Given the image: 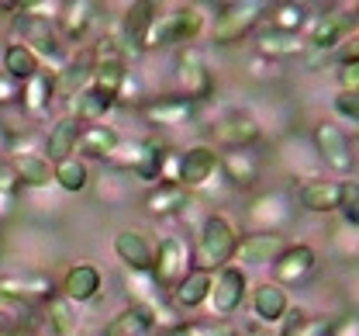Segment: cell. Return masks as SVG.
<instances>
[{"label": "cell", "mask_w": 359, "mask_h": 336, "mask_svg": "<svg viewBox=\"0 0 359 336\" xmlns=\"http://www.w3.org/2000/svg\"><path fill=\"white\" fill-rule=\"evenodd\" d=\"M152 326H156V309H149V305H128V309H121L104 326V336H145V333H152Z\"/></svg>", "instance_id": "24"}, {"label": "cell", "mask_w": 359, "mask_h": 336, "mask_svg": "<svg viewBox=\"0 0 359 336\" xmlns=\"http://www.w3.org/2000/svg\"><path fill=\"white\" fill-rule=\"evenodd\" d=\"M100 4L97 0H73V4H59V18H55V32H62V39L69 42H83L90 28L100 21Z\"/></svg>", "instance_id": "13"}, {"label": "cell", "mask_w": 359, "mask_h": 336, "mask_svg": "<svg viewBox=\"0 0 359 336\" xmlns=\"http://www.w3.org/2000/svg\"><path fill=\"white\" fill-rule=\"evenodd\" d=\"M90 73H93V63H90V59H76V63H62V66H55V73H52L55 94L59 97H76L83 87H90Z\"/></svg>", "instance_id": "33"}, {"label": "cell", "mask_w": 359, "mask_h": 336, "mask_svg": "<svg viewBox=\"0 0 359 336\" xmlns=\"http://www.w3.org/2000/svg\"><path fill=\"white\" fill-rule=\"evenodd\" d=\"M142 115H145V122H152V125L173 129V125H190V122L197 118V104L187 101V97L170 94V97H156V101L142 104Z\"/></svg>", "instance_id": "16"}, {"label": "cell", "mask_w": 359, "mask_h": 336, "mask_svg": "<svg viewBox=\"0 0 359 336\" xmlns=\"http://www.w3.org/2000/svg\"><path fill=\"white\" fill-rule=\"evenodd\" d=\"M252 312H256V323H283V316L290 312V298H287V291L280 288V285H273V281H263L259 288L252 291Z\"/></svg>", "instance_id": "22"}, {"label": "cell", "mask_w": 359, "mask_h": 336, "mask_svg": "<svg viewBox=\"0 0 359 336\" xmlns=\"http://www.w3.org/2000/svg\"><path fill=\"white\" fill-rule=\"evenodd\" d=\"M18 191H21V181H18V174H14L11 160H4V156H0V194H18Z\"/></svg>", "instance_id": "44"}, {"label": "cell", "mask_w": 359, "mask_h": 336, "mask_svg": "<svg viewBox=\"0 0 359 336\" xmlns=\"http://www.w3.org/2000/svg\"><path fill=\"white\" fill-rule=\"evenodd\" d=\"M332 336H359V319L349 312L346 319H339V323H332Z\"/></svg>", "instance_id": "45"}, {"label": "cell", "mask_w": 359, "mask_h": 336, "mask_svg": "<svg viewBox=\"0 0 359 336\" xmlns=\"http://www.w3.org/2000/svg\"><path fill=\"white\" fill-rule=\"evenodd\" d=\"M166 153H170V149L159 143V139H121L107 163H114L118 170H128L138 181H149V184H152V181L163 174Z\"/></svg>", "instance_id": "2"}, {"label": "cell", "mask_w": 359, "mask_h": 336, "mask_svg": "<svg viewBox=\"0 0 359 336\" xmlns=\"http://www.w3.org/2000/svg\"><path fill=\"white\" fill-rule=\"evenodd\" d=\"M11 167H14V174H18V181H21L25 188H45V184H52V167H48L45 156H35V153H14Z\"/></svg>", "instance_id": "34"}, {"label": "cell", "mask_w": 359, "mask_h": 336, "mask_svg": "<svg viewBox=\"0 0 359 336\" xmlns=\"http://www.w3.org/2000/svg\"><path fill=\"white\" fill-rule=\"evenodd\" d=\"M62 295L76 305V302H93L100 295V271L93 264H76L66 271L62 278Z\"/></svg>", "instance_id": "27"}, {"label": "cell", "mask_w": 359, "mask_h": 336, "mask_svg": "<svg viewBox=\"0 0 359 336\" xmlns=\"http://www.w3.org/2000/svg\"><path fill=\"white\" fill-rule=\"evenodd\" d=\"M52 101H55V84H52V73H48V70H39L32 80L21 84L18 108H21V115H25L28 122L42 118L45 111L52 108Z\"/></svg>", "instance_id": "18"}, {"label": "cell", "mask_w": 359, "mask_h": 336, "mask_svg": "<svg viewBox=\"0 0 359 336\" xmlns=\"http://www.w3.org/2000/svg\"><path fill=\"white\" fill-rule=\"evenodd\" d=\"M0 330H4V312H0Z\"/></svg>", "instance_id": "48"}, {"label": "cell", "mask_w": 359, "mask_h": 336, "mask_svg": "<svg viewBox=\"0 0 359 336\" xmlns=\"http://www.w3.org/2000/svg\"><path fill=\"white\" fill-rule=\"evenodd\" d=\"M204 28V18L197 7H183V11H170V14H159L149 28V39L145 49L156 46H187L190 39H197Z\"/></svg>", "instance_id": "4"}, {"label": "cell", "mask_w": 359, "mask_h": 336, "mask_svg": "<svg viewBox=\"0 0 359 336\" xmlns=\"http://www.w3.org/2000/svg\"><path fill=\"white\" fill-rule=\"evenodd\" d=\"M52 181L69 194H80L90 184V174H87V163L80 156H66L59 163H52Z\"/></svg>", "instance_id": "38"}, {"label": "cell", "mask_w": 359, "mask_h": 336, "mask_svg": "<svg viewBox=\"0 0 359 336\" xmlns=\"http://www.w3.org/2000/svg\"><path fill=\"white\" fill-rule=\"evenodd\" d=\"M308 49V39L301 35H290V32H276V28H263L259 39H256V52L276 63V59H290V56H301Z\"/></svg>", "instance_id": "25"}, {"label": "cell", "mask_w": 359, "mask_h": 336, "mask_svg": "<svg viewBox=\"0 0 359 336\" xmlns=\"http://www.w3.org/2000/svg\"><path fill=\"white\" fill-rule=\"evenodd\" d=\"M335 212H342V219H346L349 229L359 226V184L353 177L339 184V208H335Z\"/></svg>", "instance_id": "40"}, {"label": "cell", "mask_w": 359, "mask_h": 336, "mask_svg": "<svg viewBox=\"0 0 359 336\" xmlns=\"http://www.w3.org/2000/svg\"><path fill=\"white\" fill-rule=\"evenodd\" d=\"M18 205H14V194H0V226H7L14 219Z\"/></svg>", "instance_id": "46"}, {"label": "cell", "mask_w": 359, "mask_h": 336, "mask_svg": "<svg viewBox=\"0 0 359 336\" xmlns=\"http://www.w3.org/2000/svg\"><path fill=\"white\" fill-rule=\"evenodd\" d=\"M177 97H187V101H204V97L215 94V77H211V66L204 59L201 49H183L177 59Z\"/></svg>", "instance_id": "6"}, {"label": "cell", "mask_w": 359, "mask_h": 336, "mask_svg": "<svg viewBox=\"0 0 359 336\" xmlns=\"http://www.w3.org/2000/svg\"><path fill=\"white\" fill-rule=\"evenodd\" d=\"M163 336H197V333H194V326H190V323H177V326H170Z\"/></svg>", "instance_id": "47"}, {"label": "cell", "mask_w": 359, "mask_h": 336, "mask_svg": "<svg viewBox=\"0 0 359 336\" xmlns=\"http://www.w3.org/2000/svg\"><path fill=\"white\" fill-rule=\"evenodd\" d=\"M218 149L208 143H197L190 146L183 156H180V177L177 184L183 188V191H190V188H204L215 174H218Z\"/></svg>", "instance_id": "12"}, {"label": "cell", "mask_w": 359, "mask_h": 336, "mask_svg": "<svg viewBox=\"0 0 359 336\" xmlns=\"http://www.w3.org/2000/svg\"><path fill=\"white\" fill-rule=\"evenodd\" d=\"M80 129H83V125H80L73 115L59 118V122L48 129V136H45V156H48L52 163L73 156V149H76V143H80Z\"/></svg>", "instance_id": "29"}, {"label": "cell", "mask_w": 359, "mask_h": 336, "mask_svg": "<svg viewBox=\"0 0 359 336\" xmlns=\"http://www.w3.org/2000/svg\"><path fill=\"white\" fill-rule=\"evenodd\" d=\"M39 70H42V59H39L32 49H25L21 42H11V46L4 49V73L14 77L18 84L32 80Z\"/></svg>", "instance_id": "35"}, {"label": "cell", "mask_w": 359, "mask_h": 336, "mask_svg": "<svg viewBox=\"0 0 359 336\" xmlns=\"http://www.w3.org/2000/svg\"><path fill=\"white\" fill-rule=\"evenodd\" d=\"M235 246H238L235 226L224 215H208L201 222V233H197V243L190 250V260H194L197 271H222L235 257Z\"/></svg>", "instance_id": "1"}, {"label": "cell", "mask_w": 359, "mask_h": 336, "mask_svg": "<svg viewBox=\"0 0 359 336\" xmlns=\"http://www.w3.org/2000/svg\"><path fill=\"white\" fill-rule=\"evenodd\" d=\"M235 336H238V333H235Z\"/></svg>", "instance_id": "49"}, {"label": "cell", "mask_w": 359, "mask_h": 336, "mask_svg": "<svg viewBox=\"0 0 359 336\" xmlns=\"http://www.w3.org/2000/svg\"><path fill=\"white\" fill-rule=\"evenodd\" d=\"M18 94H21V84L0 70V108H11V104H18Z\"/></svg>", "instance_id": "43"}, {"label": "cell", "mask_w": 359, "mask_h": 336, "mask_svg": "<svg viewBox=\"0 0 359 336\" xmlns=\"http://www.w3.org/2000/svg\"><path fill=\"white\" fill-rule=\"evenodd\" d=\"M249 222L256 226V233H276L290 222V205L283 194H259L249 205Z\"/></svg>", "instance_id": "20"}, {"label": "cell", "mask_w": 359, "mask_h": 336, "mask_svg": "<svg viewBox=\"0 0 359 336\" xmlns=\"http://www.w3.org/2000/svg\"><path fill=\"white\" fill-rule=\"evenodd\" d=\"M45 319H48L55 336H76V330H80V312L66 295H48L45 298Z\"/></svg>", "instance_id": "32"}, {"label": "cell", "mask_w": 359, "mask_h": 336, "mask_svg": "<svg viewBox=\"0 0 359 336\" xmlns=\"http://www.w3.org/2000/svg\"><path fill=\"white\" fill-rule=\"evenodd\" d=\"M266 4L263 0H235V4H224L211 25V42L215 46H231L238 39H245L249 32H256V25L266 18Z\"/></svg>", "instance_id": "3"}, {"label": "cell", "mask_w": 359, "mask_h": 336, "mask_svg": "<svg viewBox=\"0 0 359 336\" xmlns=\"http://www.w3.org/2000/svg\"><path fill=\"white\" fill-rule=\"evenodd\" d=\"M314 267H318V253H314V246H308V243H294V246H287V250L269 264V271H273V285H280V288L304 285V281L314 274Z\"/></svg>", "instance_id": "7"}, {"label": "cell", "mask_w": 359, "mask_h": 336, "mask_svg": "<svg viewBox=\"0 0 359 336\" xmlns=\"http://www.w3.org/2000/svg\"><path fill=\"white\" fill-rule=\"evenodd\" d=\"M218 170L228 177L231 188L249 191L259 181V156L252 149H228L224 156H218Z\"/></svg>", "instance_id": "19"}, {"label": "cell", "mask_w": 359, "mask_h": 336, "mask_svg": "<svg viewBox=\"0 0 359 336\" xmlns=\"http://www.w3.org/2000/svg\"><path fill=\"white\" fill-rule=\"evenodd\" d=\"M211 281H215V274H211V271H197V267H190V274L180 281L177 288L170 291V295H173V305L183 309V312H190V309L204 305V302H208V295H211Z\"/></svg>", "instance_id": "28"}, {"label": "cell", "mask_w": 359, "mask_h": 336, "mask_svg": "<svg viewBox=\"0 0 359 336\" xmlns=\"http://www.w3.org/2000/svg\"><path fill=\"white\" fill-rule=\"evenodd\" d=\"M280 336H332V319L328 316H308L304 309H294L283 316Z\"/></svg>", "instance_id": "36"}, {"label": "cell", "mask_w": 359, "mask_h": 336, "mask_svg": "<svg viewBox=\"0 0 359 336\" xmlns=\"http://www.w3.org/2000/svg\"><path fill=\"white\" fill-rule=\"evenodd\" d=\"M0 295L28 302V298H48V295H55V288H52V278L39 274V271H32V274H0Z\"/></svg>", "instance_id": "21"}, {"label": "cell", "mask_w": 359, "mask_h": 336, "mask_svg": "<svg viewBox=\"0 0 359 336\" xmlns=\"http://www.w3.org/2000/svg\"><path fill=\"white\" fill-rule=\"evenodd\" d=\"M111 108H114V101L104 97L100 91H93V87H83L80 94L73 97V118H76L80 125H83V122H87V125H97Z\"/></svg>", "instance_id": "37"}, {"label": "cell", "mask_w": 359, "mask_h": 336, "mask_svg": "<svg viewBox=\"0 0 359 336\" xmlns=\"http://www.w3.org/2000/svg\"><path fill=\"white\" fill-rule=\"evenodd\" d=\"M339 87L342 94H359V59H356V49L349 52V59H342L339 66Z\"/></svg>", "instance_id": "41"}, {"label": "cell", "mask_w": 359, "mask_h": 336, "mask_svg": "<svg viewBox=\"0 0 359 336\" xmlns=\"http://www.w3.org/2000/svg\"><path fill=\"white\" fill-rule=\"evenodd\" d=\"M118 143H121L118 129L97 122V125H83V129H80V143H76V149H80L83 156H90V160H111V153L118 149Z\"/></svg>", "instance_id": "30"}, {"label": "cell", "mask_w": 359, "mask_h": 336, "mask_svg": "<svg viewBox=\"0 0 359 336\" xmlns=\"http://www.w3.org/2000/svg\"><path fill=\"white\" fill-rule=\"evenodd\" d=\"M156 18H159V7L152 0L128 4V11L121 18V46H125V52H145V39H149V28H152Z\"/></svg>", "instance_id": "15"}, {"label": "cell", "mask_w": 359, "mask_h": 336, "mask_svg": "<svg viewBox=\"0 0 359 336\" xmlns=\"http://www.w3.org/2000/svg\"><path fill=\"white\" fill-rule=\"evenodd\" d=\"M190 267H194V260H190V246L177 236H166V240L156 246V253H152V281H156V288L159 291H173L190 274Z\"/></svg>", "instance_id": "5"}, {"label": "cell", "mask_w": 359, "mask_h": 336, "mask_svg": "<svg viewBox=\"0 0 359 336\" xmlns=\"http://www.w3.org/2000/svg\"><path fill=\"white\" fill-rule=\"evenodd\" d=\"M314 149H318V156H321L335 174H353V170H356V149H353V139H349L339 125L321 122V125L314 129Z\"/></svg>", "instance_id": "8"}, {"label": "cell", "mask_w": 359, "mask_h": 336, "mask_svg": "<svg viewBox=\"0 0 359 336\" xmlns=\"http://www.w3.org/2000/svg\"><path fill=\"white\" fill-rule=\"evenodd\" d=\"M353 28H356V14H353V11H328V14H321V21L314 25L311 39H308V49L325 56V52H332L339 42H346V39L353 35Z\"/></svg>", "instance_id": "14"}, {"label": "cell", "mask_w": 359, "mask_h": 336, "mask_svg": "<svg viewBox=\"0 0 359 336\" xmlns=\"http://www.w3.org/2000/svg\"><path fill=\"white\" fill-rule=\"evenodd\" d=\"M211 143L208 146H222V149H249V146L259 143L263 129L259 122L249 115V111H235V115H224L222 122L211 125Z\"/></svg>", "instance_id": "11"}, {"label": "cell", "mask_w": 359, "mask_h": 336, "mask_svg": "<svg viewBox=\"0 0 359 336\" xmlns=\"http://www.w3.org/2000/svg\"><path fill=\"white\" fill-rule=\"evenodd\" d=\"M245 288H249V278H245L242 267H235V264L222 267V271L215 274V281H211V295H208L215 316H218V319L235 316V312L242 309V302H245Z\"/></svg>", "instance_id": "9"}, {"label": "cell", "mask_w": 359, "mask_h": 336, "mask_svg": "<svg viewBox=\"0 0 359 336\" xmlns=\"http://www.w3.org/2000/svg\"><path fill=\"white\" fill-rule=\"evenodd\" d=\"M283 250H287V240H283L280 233H249V236L238 240L235 257H238V264L259 267V264H273ZM235 257H231V260H235Z\"/></svg>", "instance_id": "17"}, {"label": "cell", "mask_w": 359, "mask_h": 336, "mask_svg": "<svg viewBox=\"0 0 359 336\" xmlns=\"http://www.w3.org/2000/svg\"><path fill=\"white\" fill-rule=\"evenodd\" d=\"M114 253L128 271H152V246L135 229H125L114 236Z\"/></svg>", "instance_id": "26"}, {"label": "cell", "mask_w": 359, "mask_h": 336, "mask_svg": "<svg viewBox=\"0 0 359 336\" xmlns=\"http://www.w3.org/2000/svg\"><path fill=\"white\" fill-rule=\"evenodd\" d=\"M14 35H21V46L32 49L39 59H62V46H59V32L45 14H18L14 21Z\"/></svg>", "instance_id": "10"}, {"label": "cell", "mask_w": 359, "mask_h": 336, "mask_svg": "<svg viewBox=\"0 0 359 336\" xmlns=\"http://www.w3.org/2000/svg\"><path fill=\"white\" fill-rule=\"evenodd\" d=\"M297 201H301V208L304 212H318V215H328V212H335L339 208V181H308L301 194H297Z\"/></svg>", "instance_id": "31"}, {"label": "cell", "mask_w": 359, "mask_h": 336, "mask_svg": "<svg viewBox=\"0 0 359 336\" xmlns=\"http://www.w3.org/2000/svg\"><path fill=\"white\" fill-rule=\"evenodd\" d=\"M187 205H190V194L183 191L180 184H166V181H156V188L145 194V212L156 215V219L183 215Z\"/></svg>", "instance_id": "23"}, {"label": "cell", "mask_w": 359, "mask_h": 336, "mask_svg": "<svg viewBox=\"0 0 359 336\" xmlns=\"http://www.w3.org/2000/svg\"><path fill=\"white\" fill-rule=\"evenodd\" d=\"M304 25H308V4H280L269 11V28H276V32L301 35Z\"/></svg>", "instance_id": "39"}, {"label": "cell", "mask_w": 359, "mask_h": 336, "mask_svg": "<svg viewBox=\"0 0 359 336\" xmlns=\"http://www.w3.org/2000/svg\"><path fill=\"white\" fill-rule=\"evenodd\" d=\"M335 111L346 118V122H359V94H335Z\"/></svg>", "instance_id": "42"}]
</instances>
